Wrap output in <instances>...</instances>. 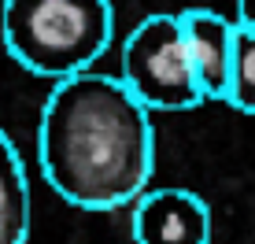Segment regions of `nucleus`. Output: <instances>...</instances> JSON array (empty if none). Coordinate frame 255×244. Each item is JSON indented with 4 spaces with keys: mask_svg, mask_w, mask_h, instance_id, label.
<instances>
[{
    "mask_svg": "<svg viewBox=\"0 0 255 244\" xmlns=\"http://www.w3.org/2000/svg\"><path fill=\"white\" fill-rule=\"evenodd\" d=\"M37 159L67 204L111 211L144 196L155 167L148 108L122 78L74 74L56 82L41 108Z\"/></svg>",
    "mask_w": 255,
    "mask_h": 244,
    "instance_id": "obj_1",
    "label": "nucleus"
},
{
    "mask_svg": "<svg viewBox=\"0 0 255 244\" xmlns=\"http://www.w3.org/2000/svg\"><path fill=\"white\" fill-rule=\"evenodd\" d=\"M111 0H4L0 7L7 56L52 82L93 71L111 45Z\"/></svg>",
    "mask_w": 255,
    "mask_h": 244,
    "instance_id": "obj_2",
    "label": "nucleus"
},
{
    "mask_svg": "<svg viewBox=\"0 0 255 244\" xmlns=\"http://www.w3.org/2000/svg\"><path fill=\"white\" fill-rule=\"evenodd\" d=\"M122 82L148 111H189L204 104L181 15H144L122 45Z\"/></svg>",
    "mask_w": 255,
    "mask_h": 244,
    "instance_id": "obj_3",
    "label": "nucleus"
},
{
    "mask_svg": "<svg viewBox=\"0 0 255 244\" xmlns=\"http://www.w3.org/2000/svg\"><path fill=\"white\" fill-rule=\"evenodd\" d=\"M137 244H211V207L189 189H155L133 207Z\"/></svg>",
    "mask_w": 255,
    "mask_h": 244,
    "instance_id": "obj_4",
    "label": "nucleus"
},
{
    "mask_svg": "<svg viewBox=\"0 0 255 244\" xmlns=\"http://www.w3.org/2000/svg\"><path fill=\"white\" fill-rule=\"evenodd\" d=\"M181 15V30H185V45L196 67L200 89L207 100H226L230 97V78H233V56H237V30L226 15L211 11V7H185Z\"/></svg>",
    "mask_w": 255,
    "mask_h": 244,
    "instance_id": "obj_5",
    "label": "nucleus"
},
{
    "mask_svg": "<svg viewBox=\"0 0 255 244\" xmlns=\"http://www.w3.org/2000/svg\"><path fill=\"white\" fill-rule=\"evenodd\" d=\"M30 237V185L22 159L0 129V244H26Z\"/></svg>",
    "mask_w": 255,
    "mask_h": 244,
    "instance_id": "obj_6",
    "label": "nucleus"
},
{
    "mask_svg": "<svg viewBox=\"0 0 255 244\" xmlns=\"http://www.w3.org/2000/svg\"><path fill=\"white\" fill-rule=\"evenodd\" d=\"M226 104L255 115V30H244V26L237 30V56H233V78Z\"/></svg>",
    "mask_w": 255,
    "mask_h": 244,
    "instance_id": "obj_7",
    "label": "nucleus"
},
{
    "mask_svg": "<svg viewBox=\"0 0 255 244\" xmlns=\"http://www.w3.org/2000/svg\"><path fill=\"white\" fill-rule=\"evenodd\" d=\"M237 22L244 30H255V0H237Z\"/></svg>",
    "mask_w": 255,
    "mask_h": 244,
    "instance_id": "obj_8",
    "label": "nucleus"
}]
</instances>
